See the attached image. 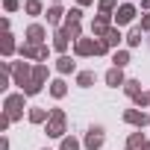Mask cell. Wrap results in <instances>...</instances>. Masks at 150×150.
I'll list each match as a JSON object with an SVG mask.
<instances>
[{"label": "cell", "mask_w": 150, "mask_h": 150, "mask_svg": "<svg viewBox=\"0 0 150 150\" xmlns=\"http://www.w3.org/2000/svg\"><path fill=\"white\" fill-rule=\"evenodd\" d=\"M132 15H135V9H132V6H124V9L118 12V24H127V21H132Z\"/></svg>", "instance_id": "6da1fadb"}, {"label": "cell", "mask_w": 150, "mask_h": 150, "mask_svg": "<svg viewBox=\"0 0 150 150\" xmlns=\"http://www.w3.org/2000/svg\"><path fill=\"white\" fill-rule=\"evenodd\" d=\"M50 135H62V115H59V112L53 115V124H50Z\"/></svg>", "instance_id": "7a4b0ae2"}, {"label": "cell", "mask_w": 150, "mask_h": 150, "mask_svg": "<svg viewBox=\"0 0 150 150\" xmlns=\"http://www.w3.org/2000/svg\"><path fill=\"white\" fill-rule=\"evenodd\" d=\"M100 132H103V129H91V135H88V141H86V144H88V147H100V141H103V135H100Z\"/></svg>", "instance_id": "3957f363"}, {"label": "cell", "mask_w": 150, "mask_h": 150, "mask_svg": "<svg viewBox=\"0 0 150 150\" xmlns=\"http://www.w3.org/2000/svg\"><path fill=\"white\" fill-rule=\"evenodd\" d=\"M106 80H109V86H121V83H124V77H121V68L109 71V77H106Z\"/></svg>", "instance_id": "277c9868"}, {"label": "cell", "mask_w": 150, "mask_h": 150, "mask_svg": "<svg viewBox=\"0 0 150 150\" xmlns=\"http://www.w3.org/2000/svg\"><path fill=\"white\" fill-rule=\"evenodd\" d=\"M127 121H132V124H141V127H144V124H147V115H138V112H129V115H127Z\"/></svg>", "instance_id": "5b68a950"}, {"label": "cell", "mask_w": 150, "mask_h": 150, "mask_svg": "<svg viewBox=\"0 0 150 150\" xmlns=\"http://www.w3.org/2000/svg\"><path fill=\"white\" fill-rule=\"evenodd\" d=\"M41 35H44L41 27H30V41H41Z\"/></svg>", "instance_id": "8992f818"}, {"label": "cell", "mask_w": 150, "mask_h": 150, "mask_svg": "<svg viewBox=\"0 0 150 150\" xmlns=\"http://www.w3.org/2000/svg\"><path fill=\"white\" fill-rule=\"evenodd\" d=\"M59 71H74V62L65 56V59H59Z\"/></svg>", "instance_id": "52a82bcc"}, {"label": "cell", "mask_w": 150, "mask_h": 150, "mask_svg": "<svg viewBox=\"0 0 150 150\" xmlns=\"http://www.w3.org/2000/svg\"><path fill=\"white\" fill-rule=\"evenodd\" d=\"M94 83V74H80V86H91Z\"/></svg>", "instance_id": "ba28073f"}, {"label": "cell", "mask_w": 150, "mask_h": 150, "mask_svg": "<svg viewBox=\"0 0 150 150\" xmlns=\"http://www.w3.org/2000/svg\"><path fill=\"white\" fill-rule=\"evenodd\" d=\"M65 44H68V35H65V33H59V35H56V47H59V50H65Z\"/></svg>", "instance_id": "9c48e42d"}, {"label": "cell", "mask_w": 150, "mask_h": 150, "mask_svg": "<svg viewBox=\"0 0 150 150\" xmlns=\"http://www.w3.org/2000/svg\"><path fill=\"white\" fill-rule=\"evenodd\" d=\"M127 62H129V59H127V53H115V65H118V68H124Z\"/></svg>", "instance_id": "30bf717a"}, {"label": "cell", "mask_w": 150, "mask_h": 150, "mask_svg": "<svg viewBox=\"0 0 150 150\" xmlns=\"http://www.w3.org/2000/svg\"><path fill=\"white\" fill-rule=\"evenodd\" d=\"M53 94L62 97V94H65V83H53Z\"/></svg>", "instance_id": "8fae6325"}, {"label": "cell", "mask_w": 150, "mask_h": 150, "mask_svg": "<svg viewBox=\"0 0 150 150\" xmlns=\"http://www.w3.org/2000/svg\"><path fill=\"white\" fill-rule=\"evenodd\" d=\"M62 150H77V141H74V138H65V144H62Z\"/></svg>", "instance_id": "7c38bea8"}, {"label": "cell", "mask_w": 150, "mask_h": 150, "mask_svg": "<svg viewBox=\"0 0 150 150\" xmlns=\"http://www.w3.org/2000/svg\"><path fill=\"white\" fill-rule=\"evenodd\" d=\"M141 41V30H132V35H129V44H138Z\"/></svg>", "instance_id": "4fadbf2b"}, {"label": "cell", "mask_w": 150, "mask_h": 150, "mask_svg": "<svg viewBox=\"0 0 150 150\" xmlns=\"http://www.w3.org/2000/svg\"><path fill=\"white\" fill-rule=\"evenodd\" d=\"M59 15H62V12H59V9H50V15H47V18H50V21H53V24H56V21H59Z\"/></svg>", "instance_id": "5bb4252c"}, {"label": "cell", "mask_w": 150, "mask_h": 150, "mask_svg": "<svg viewBox=\"0 0 150 150\" xmlns=\"http://www.w3.org/2000/svg\"><path fill=\"white\" fill-rule=\"evenodd\" d=\"M100 6H103V12H109V9H112L115 3H112V0H103V3H100Z\"/></svg>", "instance_id": "9a60e30c"}]
</instances>
